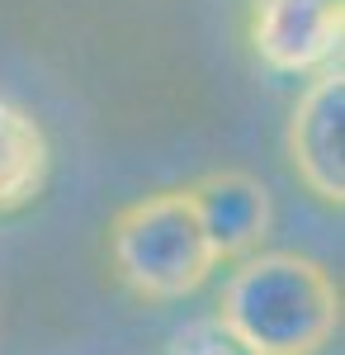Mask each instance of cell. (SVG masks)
<instances>
[{
  "instance_id": "6da1fadb",
  "label": "cell",
  "mask_w": 345,
  "mask_h": 355,
  "mask_svg": "<svg viewBox=\"0 0 345 355\" xmlns=\"http://www.w3.org/2000/svg\"><path fill=\"white\" fill-rule=\"evenodd\" d=\"M218 318L251 355H317L341 327V299L317 261L256 251L232 270Z\"/></svg>"
},
{
  "instance_id": "52a82bcc",
  "label": "cell",
  "mask_w": 345,
  "mask_h": 355,
  "mask_svg": "<svg viewBox=\"0 0 345 355\" xmlns=\"http://www.w3.org/2000/svg\"><path fill=\"white\" fill-rule=\"evenodd\" d=\"M170 355H251L241 346V336L218 313L213 318H194L170 336Z\"/></svg>"
},
{
  "instance_id": "5b68a950",
  "label": "cell",
  "mask_w": 345,
  "mask_h": 355,
  "mask_svg": "<svg viewBox=\"0 0 345 355\" xmlns=\"http://www.w3.org/2000/svg\"><path fill=\"white\" fill-rule=\"evenodd\" d=\"M185 194L194 204V218H199L218 261H227V256L246 261L269 237L274 204H269V190L256 175H246V171H213L199 185H189Z\"/></svg>"
},
{
  "instance_id": "8992f818",
  "label": "cell",
  "mask_w": 345,
  "mask_h": 355,
  "mask_svg": "<svg viewBox=\"0 0 345 355\" xmlns=\"http://www.w3.org/2000/svg\"><path fill=\"white\" fill-rule=\"evenodd\" d=\"M53 175V147L28 110L0 100V214L28 209Z\"/></svg>"
},
{
  "instance_id": "3957f363",
  "label": "cell",
  "mask_w": 345,
  "mask_h": 355,
  "mask_svg": "<svg viewBox=\"0 0 345 355\" xmlns=\"http://www.w3.org/2000/svg\"><path fill=\"white\" fill-rule=\"evenodd\" d=\"M345 38V0H251V48L274 71H326Z\"/></svg>"
},
{
  "instance_id": "7a4b0ae2",
  "label": "cell",
  "mask_w": 345,
  "mask_h": 355,
  "mask_svg": "<svg viewBox=\"0 0 345 355\" xmlns=\"http://www.w3.org/2000/svg\"><path fill=\"white\" fill-rule=\"evenodd\" d=\"M109 251L118 279L142 299H185L209 284L218 270L204 227L194 218V204L185 190H161L128 204L109 227Z\"/></svg>"
},
{
  "instance_id": "277c9868",
  "label": "cell",
  "mask_w": 345,
  "mask_h": 355,
  "mask_svg": "<svg viewBox=\"0 0 345 355\" xmlns=\"http://www.w3.org/2000/svg\"><path fill=\"white\" fill-rule=\"evenodd\" d=\"M289 162L308 190L341 204L345 199V71L326 67L303 90L289 119Z\"/></svg>"
}]
</instances>
